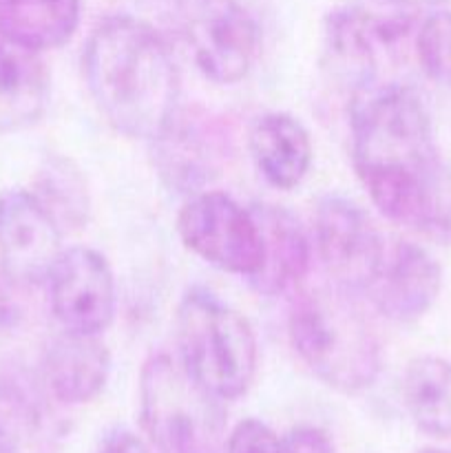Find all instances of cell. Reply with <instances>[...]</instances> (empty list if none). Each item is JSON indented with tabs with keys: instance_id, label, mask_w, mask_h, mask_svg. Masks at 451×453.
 Returning <instances> with one entry per match:
<instances>
[{
	"instance_id": "6",
	"label": "cell",
	"mask_w": 451,
	"mask_h": 453,
	"mask_svg": "<svg viewBox=\"0 0 451 453\" xmlns=\"http://www.w3.org/2000/svg\"><path fill=\"white\" fill-rule=\"evenodd\" d=\"M180 35L193 62L217 84H237L250 73L261 31L239 0H180Z\"/></svg>"
},
{
	"instance_id": "3",
	"label": "cell",
	"mask_w": 451,
	"mask_h": 453,
	"mask_svg": "<svg viewBox=\"0 0 451 453\" xmlns=\"http://www.w3.org/2000/svg\"><path fill=\"white\" fill-rule=\"evenodd\" d=\"M349 292L314 290L292 303L287 334L308 370L327 388L358 394L383 370L380 341Z\"/></svg>"
},
{
	"instance_id": "20",
	"label": "cell",
	"mask_w": 451,
	"mask_h": 453,
	"mask_svg": "<svg viewBox=\"0 0 451 453\" xmlns=\"http://www.w3.org/2000/svg\"><path fill=\"white\" fill-rule=\"evenodd\" d=\"M34 195L62 230H80L88 224L91 193L87 177L73 159L49 155L38 168Z\"/></svg>"
},
{
	"instance_id": "15",
	"label": "cell",
	"mask_w": 451,
	"mask_h": 453,
	"mask_svg": "<svg viewBox=\"0 0 451 453\" xmlns=\"http://www.w3.org/2000/svg\"><path fill=\"white\" fill-rule=\"evenodd\" d=\"M252 212L264 234V268L250 283L259 295H281L305 279L312 246L303 226L287 208L261 203L252 208Z\"/></svg>"
},
{
	"instance_id": "2",
	"label": "cell",
	"mask_w": 451,
	"mask_h": 453,
	"mask_svg": "<svg viewBox=\"0 0 451 453\" xmlns=\"http://www.w3.org/2000/svg\"><path fill=\"white\" fill-rule=\"evenodd\" d=\"M82 66L97 109L122 135L155 142L177 115L180 71L149 22L106 18L88 35Z\"/></svg>"
},
{
	"instance_id": "10",
	"label": "cell",
	"mask_w": 451,
	"mask_h": 453,
	"mask_svg": "<svg viewBox=\"0 0 451 453\" xmlns=\"http://www.w3.org/2000/svg\"><path fill=\"white\" fill-rule=\"evenodd\" d=\"M44 286L53 317L65 332L100 336L113 323L118 308L113 270L93 248L62 250Z\"/></svg>"
},
{
	"instance_id": "4",
	"label": "cell",
	"mask_w": 451,
	"mask_h": 453,
	"mask_svg": "<svg viewBox=\"0 0 451 453\" xmlns=\"http://www.w3.org/2000/svg\"><path fill=\"white\" fill-rule=\"evenodd\" d=\"M181 365L221 401H234L250 389L259 363L252 326L233 305L208 288H190L175 317Z\"/></svg>"
},
{
	"instance_id": "9",
	"label": "cell",
	"mask_w": 451,
	"mask_h": 453,
	"mask_svg": "<svg viewBox=\"0 0 451 453\" xmlns=\"http://www.w3.org/2000/svg\"><path fill=\"white\" fill-rule=\"evenodd\" d=\"M314 248L334 288L367 292L378 277L387 248L371 217L356 202L327 195L314 215Z\"/></svg>"
},
{
	"instance_id": "25",
	"label": "cell",
	"mask_w": 451,
	"mask_h": 453,
	"mask_svg": "<svg viewBox=\"0 0 451 453\" xmlns=\"http://www.w3.org/2000/svg\"><path fill=\"white\" fill-rule=\"evenodd\" d=\"M20 317V310H18L16 301L11 299L7 290V283L0 281V327L13 326Z\"/></svg>"
},
{
	"instance_id": "21",
	"label": "cell",
	"mask_w": 451,
	"mask_h": 453,
	"mask_svg": "<svg viewBox=\"0 0 451 453\" xmlns=\"http://www.w3.org/2000/svg\"><path fill=\"white\" fill-rule=\"evenodd\" d=\"M416 56L429 80L451 87V12L429 13L416 31Z\"/></svg>"
},
{
	"instance_id": "5",
	"label": "cell",
	"mask_w": 451,
	"mask_h": 453,
	"mask_svg": "<svg viewBox=\"0 0 451 453\" xmlns=\"http://www.w3.org/2000/svg\"><path fill=\"white\" fill-rule=\"evenodd\" d=\"M140 420L159 453H224V401L171 354H153L141 367Z\"/></svg>"
},
{
	"instance_id": "14",
	"label": "cell",
	"mask_w": 451,
	"mask_h": 453,
	"mask_svg": "<svg viewBox=\"0 0 451 453\" xmlns=\"http://www.w3.org/2000/svg\"><path fill=\"white\" fill-rule=\"evenodd\" d=\"M111 354L100 336L65 332L49 343L42 376L49 392L65 405H82L104 389Z\"/></svg>"
},
{
	"instance_id": "26",
	"label": "cell",
	"mask_w": 451,
	"mask_h": 453,
	"mask_svg": "<svg viewBox=\"0 0 451 453\" xmlns=\"http://www.w3.org/2000/svg\"><path fill=\"white\" fill-rule=\"evenodd\" d=\"M418 453H451V451L438 449V447H427V449H423V451H418Z\"/></svg>"
},
{
	"instance_id": "12",
	"label": "cell",
	"mask_w": 451,
	"mask_h": 453,
	"mask_svg": "<svg viewBox=\"0 0 451 453\" xmlns=\"http://www.w3.org/2000/svg\"><path fill=\"white\" fill-rule=\"evenodd\" d=\"M442 290V268L423 246L398 242L385 255L365 295L394 323H414L433 308Z\"/></svg>"
},
{
	"instance_id": "16",
	"label": "cell",
	"mask_w": 451,
	"mask_h": 453,
	"mask_svg": "<svg viewBox=\"0 0 451 453\" xmlns=\"http://www.w3.org/2000/svg\"><path fill=\"white\" fill-rule=\"evenodd\" d=\"M248 149L264 180L274 188H296L312 166L308 128L290 113L259 115L248 133Z\"/></svg>"
},
{
	"instance_id": "1",
	"label": "cell",
	"mask_w": 451,
	"mask_h": 453,
	"mask_svg": "<svg viewBox=\"0 0 451 453\" xmlns=\"http://www.w3.org/2000/svg\"><path fill=\"white\" fill-rule=\"evenodd\" d=\"M352 162L371 203L418 233L442 166L432 115L405 84H365L352 102Z\"/></svg>"
},
{
	"instance_id": "17",
	"label": "cell",
	"mask_w": 451,
	"mask_h": 453,
	"mask_svg": "<svg viewBox=\"0 0 451 453\" xmlns=\"http://www.w3.org/2000/svg\"><path fill=\"white\" fill-rule=\"evenodd\" d=\"M49 93V71L40 53L0 38V133L38 122Z\"/></svg>"
},
{
	"instance_id": "18",
	"label": "cell",
	"mask_w": 451,
	"mask_h": 453,
	"mask_svg": "<svg viewBox=\"0 0 451 453\" xmlns=\"http://www.w3.org/2000/svg\"><path fill=\"white\" fill-rule=\"evenodd\" d=\"M80 0H0V38L42 53L73 38Z\"/></svg>"
},
{
	"instance_id": "19",
	"label": "cell",
	"mask_w": 451,
	"mask_h": 453,
	"mask_svg": "<svg viewBox=\"0 0 451 453\" xmlns=\"http://www.w3.org/2000/svg\"><path fill=\"white\" fill-rule=\"evenodd\" d=\"M402 403L416 427L433 438H451V361L416 357L402 374Z\"/></svg>"
},
{
	"instance_id": "22",
	"label": "cell",
	"mask_w": 451,
	"mask_h": 453,
	"mask_svg": "<svg viewBox=\"0 0 451 453\" xmlns=\"http://www.w3.org/2000/svg\"><path fill=\"white\" fill-rule=\"evenodd\" d=\"M224 453H281V441L265 423L246 418L226 436Z\"/></svg>"
},
{
	"instance_id": "13",
	"label": "cell",
	"mask_w": 451,
	"mask_h": 453,
	"mask_svg": "<svg viewBox=\"0 0 451 453\" xmlns=\"http://www.w3.org/2000/svg\"><path fill=\"white\" fill-rule=\"evenodd\" d=\"M153 144L157 171L171 188L197 195L219 175L226 142L217 124L208 122V118H184L177 111Z\"/></svg>"
},
{
	"instance_id": "8",
	"label": "cell",
	"mask_w": 451,
	"mask_h": 453,
	"mask_svg": "<svg viewBox=\"0 0 451 453\" xmlns=\"http://www.w3.org/2000/svg\"><path fill=\"white\" fill-rule=\"evenodd\" d=\"M418 25L416 0H348L327 16L325 49L361 88L374 82L380 58L409 38Z\"/></svg>"
},
{
	"instance_id": "24",
	"label": "cell",
	"mask_w": 451,
	"mask_h": 453,
	"mask_svg": "<svg viewBox=\"0 0 451 453\" xmlns=\"http://www.w3.org/2000/svg\"><path fill=\"white\" fill-rule=\"evenodd\" d=\"M96 453H153L141 438L128 429H113L100 441Z\"/></svg>"
},
{
	"instance_id": "7",
	"label": "cell",
	"mask_w": 451,
	"mask_h": 453,
	"mask_svg": "<svg viewBox=\"0 0 451 453\" xmlns=\"http://www.w3.org/2000/svg\"><path fill=\"white\" fill-rule=\"evenodd\" d=\"M177 234L190 252L224 273L252 279L264 268V234L255 212L219 190L190 195L177 215Z\"/></svg>"
},
{
	"instance_id": "11",
	"label": "cell",
	"mask_w": 451,
	"mask_h": 453,
	"mask_svg": "<svg viewBox=\"0 0 451 453\" xmlns=\"http://www.w3.org/2000/svg\"><path fill=\"white\" fill-rule=\"evenodd\" d=\"M62 250V228L34 190L0 195V265L16 286L47 283Z\"/></svg>"
},
{
	"instance_id": "23",
	"label": "cell",
	"mask_w": 451,
	"mask_h": 453,
	"mask_svg": "<svg viewBox=\"0 0 451 453\" xmlns=\"http://www.w3.org/2000/svg\"><path fill=\"white\" fill-rule=\"evenodd\" d=\"M281 453H334V447L321 429L294 427L281 438Z\"/></svg>"
}]
</instances>
